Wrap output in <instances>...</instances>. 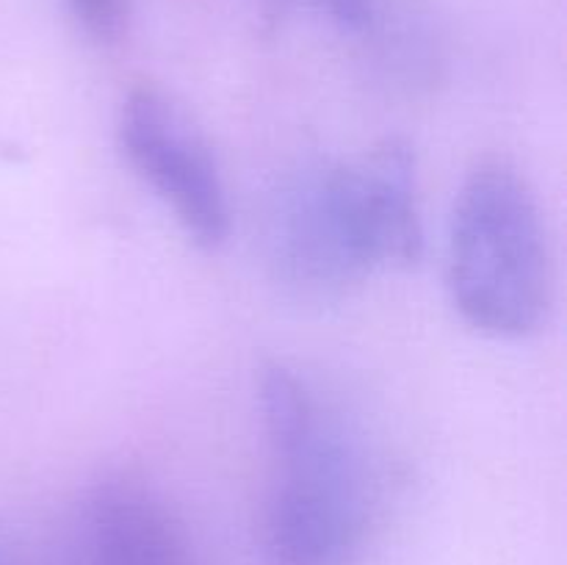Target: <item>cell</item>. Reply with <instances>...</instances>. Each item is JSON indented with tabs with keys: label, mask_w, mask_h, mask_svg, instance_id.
<instances>
[{
	"label": "cell",
	"mask_w": 567,
	"mask_h": 565,
	"mask_svg": "<svg viewBox=\"0 0 567 565\" xmlns=\"http://www.w3.org/2000/svg\"><path fill=\"white\" fill-rule=\"evenodd\" d=\"M449 291L474 330L532 336L554 305V258L529 181L504 158L471 170L449 230Z\"/></svg>",
	"instance_id": "1"
},
{
	"label": "cell",
	"mask_w": 567,
	"mask_h": 565,
	"mask_svg": "<svg viewBox=\"0 0 567 565\" xmlns=\"http://www.w3.org/2000/svg\"><path fill=\"white\" fill-rule=\"evenodd\" d=\"M282 247L293 275L316 286L415 264L424 233L408 144L388 138L310 183L288 210Z\"/></svg>",
	"instance_id": "2"
},
{
	"label": "cell",
	"mask_w": 567,
	"mask_h": 565,
	"mask_svg": "<svg viewBox=\"0 0 567 565\" xmlns=\"http://www.w3.org/2000/svg\"><path fill=\"white\" fill-rule=\"evenodd\" d=\"M271 452L280 465L266 515L271 565H347L365 530V496L343 443L319 413Z\"/></svg>",
	"instance_id": "3"
},
{
	"label": "cell",
	"mask_w": 567,
	"mask_h": 565,
	"mask_svg": "<svg viewBox=\"0 0 567 565\" xmlns=\"http://www.w3.org/2000/svg\"><path fill=\"white\" fill-rule=\"evenodd\" d=\"M120 144L127 164L172 208L199 247H219L230 208L208 144L188 116L153 83L127 89L120 109Z\"/></svg>",
	"instance_id": "4"
},
{
	"label": "cell",
	"mask_w": 567,
	"mask_h": 565,
	"mask_svg": "<svg viewBox=\"0 0 567 565\" xmlns=\"http://www.w3.org/2000/svg\"><path fill=\"white\" fill-rule=\"evenodd\" d=\"M92 548L97 565H194L177 515L133 480L109 482L94 496Z\"/></svg>",
	"instance_id": "5"
},
{
	"label": "cell",
	"mask_w": 567,
	"mask_h": 565,
	"mask_svg": "<svg viewBox=\"0 0 567 565\" xmlns=\"http://www.w3.org/2000/svg\"><path fill=\"white\" fill-rule=\"evenodd\" d=\"M78 25L100 44L120 42L131 22V0H66Z\"/></svg>",
	"instance_id": "6"
},
{
	"label": "cell",
	"mask_w": 567,
	"mask_h": 565,
	"mask_svg": "<svg viewBox=\"0 0 567 565\" xmlns=\"http://www.w3.org/2000/svg\"><path fill=\"white\" fill-rule=\"evenodd\" d=\"M324 11L343 31H363L371 22V0H305Z\"/></svg>",
	"instance_id": "7"
}]
</instances>
